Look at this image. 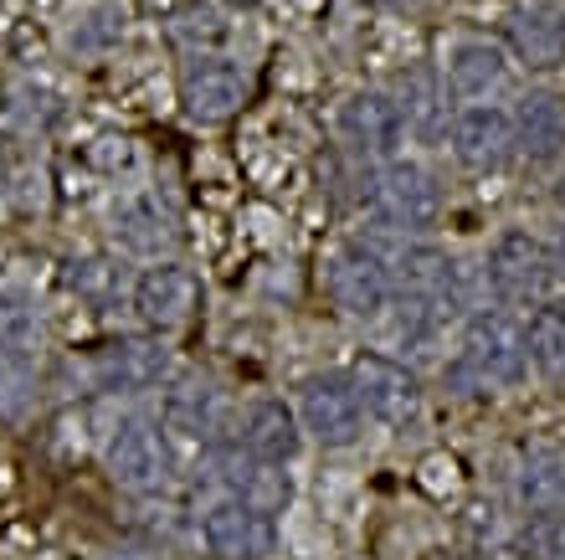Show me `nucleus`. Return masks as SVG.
<instances>
[{"mask_svg":"<svg viewBox=\"0 0 565 560\" xmlns=\"http://www.w3.org/2000/svg\"><path fill=\"white\" fill-rule=\"evenodd\" d=\"M489 283L499 304H530L540 309L555 283V257L545 252V242L530 232H504L489 247Z\"/></svg>","mask_w":565,"mask_h":560,"instance_id":"f257e3e1","label":"nucleus"},{"mask_svg":"<svg viewBox=\"0 0 565 560\" xmlns=\"http://www.w3.org/2000/svg\"><path fill=\"white\" fill-rule=\"evenodd\" d=\"M462 366L473 370L483 385H520L530 370V350H524V329L499 309H483L468 319L462 335Z\"/></svg>","mask_w":565,"mask_h":560,"instance_id":"f03ea898","label":"nucleus"},{"mask_svg":"<svg viewBox=\"0 0 565 560\" xmlns=\"http://www.w3.org/2000/svg\"><path fill=\"white\" fill-rule=\"evenodd\" d=\"M298 416H303V427L324 447H350L360 437V427H365V406H360L355 381H350V376H334V370L303 381Z\"/></svg>","mask_w":565,"mask_h":560,"instance_id":"7ed1b4c3","label":"nucleus"},{"mask_svg":"<svg viewBox=\"0 0 565 560\" xmlns=\"http://www.w3.org/2000/svg\"><path fill=\"white\" fill-rule=\"evenodd\" d=\"M350 381L360 391V406L371 416H381L386 427H406L422 412V381L402 360H391V355L365 350L355 360V370H350Z\"/></svg>","mask_w":565,"mask_h":560,"instance_id":"20e7f679","label":"nucleus"},{"mask_svg":"<svg viewBox=\"0 0 565 560\" xmlns=\"http://www.w3.org/2000/svg\"><path fill=\"white\" fill-rule=\"evenodd\" d=\"M375 211L386 216L391 226H402V232H431L437 216H443V191H437V180L412 160H391L375 180Z\"/></svg>","mask_w":565,"mask_h":560,"instance_id":"39448f33","label":"nucleus"},{"mask_svg":"<svg viewBox=\"0 0 565 560\" xmlns=\"http://www.w3.org/2000/svg\"><path fill=\"white\" fill-rule=\"evenodd\" d=\"M108 473L119 478L124 488L149 494V488H164L170 478V447H164L160 427L145 422V416H129L114 437H108Z\"/></svg>","mask_w":565,"mask_h":560,"instance_id":"423d86ee","label":"nucleus"},{"mask_svg":"<svg viewBox=\"0 0 565 560\" xmlns=\"http://www.w3.org/2000/svg\"><path fill=\"white\" fill-rule=\"evenodd\" d=\"M340 134L344 145L365 155V160H391L406 139L402 104L386 98V93H350L340 104Z\"/></svg>","mask_w":565,"mask_h":560,"instance_id":"0eeeda50","label":"nucleus"},{"mask_svg":"<svg viewBox=\"0 0 565 560\" xmlns=\"http://www.w3.org/2000/svg\"><path fill=\"white\" fill-rule=\"evenodd\" d=\"M201 540L216 560H263L273 556V515H257L242 499H222L201 515Z\"/></svg>","mask_w":565,"mask_h":560,"instance_id":"6e6552de","label":"nucleus"},{"mask_svg":"<svg viewBox=\"0 0 565 560\" xmlns=\"http://www.w3.org/2000/svg\"><path fill=\"white\" fill-rule=\"evenodd\" d=\"M329 294H334V304H340L350 319H375V314L391 304L396 283H391V267L381 263L375 252L350 247L329 267Z\"/></svg>","mask_w":565,"mask_h":560,"instance_id":"1a4fd4ad","label":"nucleus"},{"mask_svg":"<svg viewBox=\"0 0 565 560\" xmlns=\"http://www.w3.org/2000/svg\"><path fill=\"white\" fill-rule=\"evenodd\" d=\"M135 309H139V319L154 325V329L185 325V319L201 309V278H195L191 267H180V263L145 267L139 283H135Z\"/></svg>","mask_w":565,"mask_h":560,"instance_id":"9d476101","label":"nucleus"},{"mask_svg":"<svg viewBox=\"0 0 565 560\" xmlns=\"http://www.w3.org/2000/svg\"><path fill=\"white\" fill-rule=\"evenodd\" d=\"M509 52L530 67V73H555L565 62V11L555 0H530L509 15Z\"/></svg>","mask_w":565,"mask_h":560,"instance_id":"9b49d317","label":"nucleus"},{"mask_svg":"<svg viewBox=\"0 0 565 560\" xmlns=\"http://www.w3.org/2000/svg\"><path fill=\"white\" fill-rule=\"evenodd\" d=\"M180 98H185L191 118H201V124L232 118L242 104H247V73L226 57H201L185 67V77H180Z\"/></svg>","mask_w":565,"mask_h":560,"instance_id":"f8f14e48","label":"nucleus"},{"mask_svg":"<svg viewBox=\"0 0 565 560\" xmlns=\"http://www.w3.org/2000/svg\"><path fill=\"white\" fill-rule=\"evenodd\" d=\"M452 155L468 170H504L509 155H514V118L489 104L462 108L452 118Z\"/></svg>","mask_w":565,"mask_h":560,"instance_id":"ddd939ff","label":"nucleus"},{"mask_svg":"<svg viewBox=\"0 0 565 560\" xmlns=\"http://www.w3.org/2000/svg\"><path fill=\"white\" fill-rule=\"evenodd\" d=\"M211 473L222 478L232 494L226 499H242V504H253L257 515H278L282 504H288V478H282L273 463H263V457H253L247 447H222V453L211 457Z\"/></svg>","mask_w":565,"mask_h":560,"instance_id":"4468645a","label":"nucleus"},{"mask_svg":"<svg viewBox=\"0 0 565 560\" xmlns=\"http://www.w3.org/2000/svg\"><path fill=\"white\" fill-rule=\"evenodd\" d=\"M93 370H98V381L108 391H149V385H160L170 376V350L160 339H114V345L98 350Z\"/></svg>","mask_w":565,"mask_h":560,"instance_id":"2eb2a0df","label":"nucleus"},{"mask_svg":"<svg viewBox=\"0 0 565 560\" xmlns=\"http://www.w3.org/2000/svg\"><path fill=\"white\" fill-rule=\"evenodd\" d=\"M298 443H303L298 416H294V406H282L278 397H263L242 412L237 447H247V453L263 457V463H288V457L298 453Z\"/></svg>","mask_w":565,"mask_h":560,"instance_id":"dca6fc26","label":"nucleus"},{"mask_svg":"<svg viewBox=\"0 0 565 560\" xmlns=\"http://www.w3.org/2000/svg\"><path fill=\"white\" fill-rule=\"evenodd\" d=\"M509 118H514V149H524L530 160H555L565 149V93H524Z\"/></svg>","mask_w":565,"mask_h":560,"instance_id":"f3484780","label":"nucleus"},{"mask_svg":"<svg viewBox=\"0 0 565 560\" xmlns=\"http://www.w3.org/2000/svg\"><path fill=\"white\" fill-rule=\"evenodd\" d=\"M396 288H402L412 304L431 309V304H447L452 309V298H458V263L437 247H406L396 257Z\"/></svg>","mask_w":565,"mask_h":560,"instance_id":"a211bd4d","label":"nucleus"},{"mask_svg":"<svg viewBox=\"0 0 565 560\" xmlns=\"http://www.w3.org/2000/svg\"><path fill=\"white\" fill-rule=\"evenodd\" d=\"M509 83V62L499 46L489 42H462L452 57H447V93L458 98V104H483L493 93Z\"/></svg>","mask_w":565,"mask_h":560,"instance_id":"6ab92c4d","label":"nucleus"},{"mask_svg":"<svg viewBox=\"0 0 565 560\" xmlns=\"http://www.w3.org/2000/svg\"><path fill=\"white\" fill-rule=\"evenodd\" d=\"M520 504L535 515H561L565 509V453L551 443L524 447L520 463Z\"/></svg>","mask_w":565,"mask_h":560,"instance_id":"aec40b11","label":"nucleus"},{"mask_svg":"<svg viewBox=\"0 0 565 560\" xmlns=\"http://www.w3.org/2000/svg\"><path fill=\"white\" fill-rule=\"evenodd\" d=\"M222 422V391L211 381H175L164 391V427L180 437H211Z\"/></svg>","mask_w":565,"mask_h":560,"instance_id":"412c9836","label":"nucleus"},{"mask_svg":"<svg viewBox=\"0 0 565 560\" xmlns=\"http://www.w3.org/2000/svg\"><path fill=\"white\" fill-rule=\"evenodd\" d=\"M524 350H530V366H535L545 381H565V304L545 298V304L530 314Z\"/></svg>","mask_w":565,"mask_h":560,"instance_id":"4be33fe9","label":"nucleus"},{"mask_svg":"<svg viewBox=\"0 0 565 560\" xmlns=\"http://www.w3.org/2000/svg\"><path fill=\"white\" fill-rule=\"evenodd\" d=\"M36 397V366L21 345L0 339V422H21Z\"/></svg>","mask_w":565,"mask_h":560,"instance_id":"5701e85b","label":"nucleus"},{"mask_svg":"<svg viewBox=\"0 0 565 560\" xmlns=\"http://www.w3.org/2000/svg\"><path fill=\"white\" fill-rule=\"evenodd\" d=\"M0 339L21 345V350L42 339V309H36V298L26 288H6L0 294Z\"/></svg>","mask_w":565,"mask_h":560,"instance_id":"b1692460","label":"nucleus"},{"mask_svg":"<svg viewBox=\"0 0 565 560\" xmlns=\"http://www.w3.org/2000/svg\"><path fill=\"white\" fill-rule=\"evenodd\" d=\"M119 236L135 252H160V247H170V242H175V226L164 222L149 201H135V207L119 211Z\"/></svg>","mask_w":565,"mask_h":560,"instance_id":"393cba45","label":"nucleus"},{"mask_svg":"<svg viewBox=\"0 0 565 560\" xmlns=\"http://www.w3.org/2000/svg\"><path fill=\"white\" fill-rule=\"evenodd\" d=\"M402 118L406 124H417V129H431V124H437V83H431V73H412Z\"/></svg>","mask_w":565,"mask_h":560,"instance_id":"a878e982","label":"nucleus"},{"mask_svg":"<svg viewBox=\"0 0 565 560\" xmlns=\"http://www.w3.org/2000/svg\"><path fill=\"white\" fill-rule=\"evenodd\" d=\"M524 546L535 560H565V515H540L524 535Z\"/></svg>","mask_w":565,"mask_h":560,"instance_id":"bb28decb","label":"nucleus"},{"mask_svg":"<svg viewBox=\"0 0 565 560\" xmlns=\"http://www.w3.org/2000/svg\"><path fill=\"white\" fill-rule=\"evenodd\" d=\"M175 36L180 42H222V21H216V11H180L175 15Z\"/></svg>","mask_w":565,"mask_h":560,"instance_id":"cd10ccee","label":"nucleus"},{"mask_svg":"<svg viewBox=\"0 0 565 560\" xmlns=\"http://www.w3.org/2000/svg\"><path fill=\"white\" fill-rule=\"evenodd\" d=\"M422 560H483V556H462V550H431V556Z\"/></svg>","mask_w":565,"mask_h":560,"instance_id":"c85d7f7f","label":"nucleus"},{"mask_svg":"<svg viewBox=\"0 0 565 560\" xmlns=\"http://www.w3.org/2000/svg\"><path fill=\"white\" fill-rule=\"evenodd\" d=\"M555 201H561V207H565V176L555 180Z\"/></svg>","mask_w":565,"mask_h":560,"instance_id":"c756f323","label":"nucleus"},{"mask_svg":"<svg viewBox=\"0 0 565 560\" xmlns=\"http://www.w3.org/2000/svg\"><path fill=\"white\" fill-rule=\"evenodd\" d=\"M391 6H417V0H391Z\"/></svg>","mask_w":565,"mask_h":560,"instance_id":"7c9ffc66","label":"nucleus"},{"mask_svg":"<svg viewBox=\"0 0 565 560\" xmlns=\"http://www.w3.org/2000/svg\"><path fill=\"white\" fill-rule=\"evenodd\" d=\"M237 6H253V0H237Z\"/></svg>","mask_w":565,"mask_h":560,"instance_id":"2f4dec72","label":"nucleus"}]
</instances>
